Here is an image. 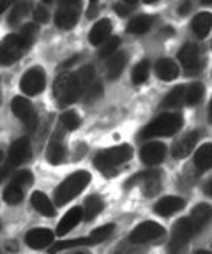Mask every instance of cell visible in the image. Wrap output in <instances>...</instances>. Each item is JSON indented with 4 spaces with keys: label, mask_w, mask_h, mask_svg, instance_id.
Returning a JSON list of instances; mask_svg holds the SVG:
<instances>
[{
    "label": "cell",
    "mask_w": 212,
    "mask_h": 254,
    "mask_svg": "<svg viewBox=\"0 0 212 254\" xmlns=\"http://www.w3.org/2000/svg\"><path fill=\"white\" fill-rule=\"evenodd\" d=\"M164 228L154 221H145L135 228L129 235V242L131 244H145L148 240H156V238L163 237Z\"/></svg>",
    "instance_id": "cell-8"
},
{
    "label": "cell",
    "mask_w": 212,
    "mask_h": 254,
    "mask_svg": "<svg viewBox=\"0 0 212 254\" xmlns=\"http://www.w3.org/2000/svg\"><path fill=\"white\" fill-rule=\"evenodd\" d=\"M140 157L143 161V164H147V166H157L166 157V147L159 141H150L141 147Z\"/></svg>",
    "instance_id": "cell-11"
},
{
    "label": "cell",
    "mask_w": 212,
    "mask_h": 254,
    "mask_svg": "<svg viewBox=\"0 0 212 254\" xmlns=\"http://www.w3.org/2000/svg\"><path fill=\"white\" fill-rule=\"evenodd\" d=\"M119 44H120L119 37H115V36L108 37V39H106L103 44H101L99 55L103 57V59H106V57H112L113 53H117V50H119Z\"/></svg>",
    "instance_id": "cell-36"
},
{
    "label": "cell",
    "mask_w": 212,
    "mask_h": 254,
    "mask_svg": "<svg viewBox=\"0 0 212 254\" xmlns=\"http://www.w3.org/2000/svg\"><path fill=\"white\" fill-rule=\"evenodd\" d=\"M43 2H52V0H43Z\"/></svg>",
    "instance_id": "cell-54"
},
{
    "label": "cell",
    "mask_w": 212,
    "mask_h": 254,
    "mask_svg": "<svg viewBox=\"0 0 212 254\" xmlns=\"http://www.w3.org/2000/svg\"><path fill=\"white\" fill-rule=\"evenodd\" d=\"M184 199L179 198V196H164V198H161L159 201L154 205V212H156L157 215H163V217H170V215H173L175 212L182 210L184 208Z\"/></svg>",
    "instance_id": "cell-14"
},
{
    "label": "cell",
    "mask_w": 212,
    "mask_h": 254,
    "mask_svg": "<svg viewBox=\"0 0 212 254\" xmlns=\"http://www.w3.org/2000/svg\"><path fill=\"white\" fill-rule=\"evenodd\" d=\"M20 34L28 44H32L34 41H36V37H37V27L34 23L23 25V27H21V30H20Z\"/></svg>",
    "instance_id": "cell-39"
},
{
    "label": "cell",
    "mask_w": 212,
    "mask_h": 254,
    "mask_svg": "<svg viewBox=\"0 0 212 254\" xmlns=\"http://www.w3.org/2000/svg\"><path fill=\"white\" fill-rule=\"evenodd\" d=\"M122 2H126V4H129V5H135L138 0H122Z\"/></svg>",
    "instance_id": "cell-50"
},
{
    "label": "cell",
    "mask_w": 212,
    "mask_h": 254,
    "mask_svg": "<svg viewBox=\"0 0 212 254\" xmlns=\"http://www.w3.org/2000/svg\"><path fill=\"white\" fill-rule=\"evenodd\" d=\"M195 254H211V253H207V251H196Z\"/></svg>",
    "instance_id": "cell-52"
},
{
    "label": "cell",
    "mask_w": 212,
    "mask_h": 254,
    "mask_svg": "<svg viewBox=\"0 0 212 254\" xmlns=\"http://www.w3.org/2000/svg\"><path fill=\"white\" fill-rule=\"evenodd\" d=\"M34 18H36L37 23H46L50 20V14L43 5H37V7H34Z\"/></svg>",
    "instance_id": "cell-40"
},
{
    "label": "cell",
    "mask_w": 212,
    "mask_h": 254,
    "mask_svg": "<svg viewBox=\"0 0 212 254\" xmlns=\"http://www.w3.org/2000/svg\"><path fill=\"white\" fill-rule=\"evenodd\" d=\"M30 201H32L34 208H36L41 215H44V217H53V215H55V206H53V203L50 201L48 196L44 194V192H41V190L34 192Z\"/></svg>",
    "instance_id": "cell-22"
},
{
    "label": "cell",
    "mask_w": 212,
    "mask_h": 254,
    "mask_svg": "<svg viewBox=\"0 0 212 254\" xmlns=\"http://www.w3.org/2000/svg\"><path fill=\"white\" fill-rule=\"evenodd\" d=\"M94 81V67L85 65L74 72H62L55 79L53 94L60 106H68L78 101L88 88L92 87Z\"/></svg>",
    "instance_id": "cell-1"
},
{
    "label": "cell",
    "mask_w": 212,
    "mask_h": 254,
    "mask_svg": "<svg viewBox=\"0 0 212 254\" xmlns=\"http://www.w3.org/2000/svg\"><path fill=\"white\" fill-rule=\"evenodd\" d=\"M202 99H204V87H202L200 83H193L186 88L184 101L189 104V106H196Z\"/></svg>",
    "instance_id": "cell-32"
},
{
    "label": "cell",
    "mask_w": 212,
    "mask_h": 254,
    "mask_svg": "<svg viewBox=\"0 0 212 254\" xmlns=\"http://www.w3.org/2000/svg\"><path fill=\"white\" fill-rule=\"evenodd\" d=\"M209 120L212 124V101H211V106H209Z\"/></svg>",
    "instance_id": "cell-49"
},
{
    "label": "cell",
    "mask_w": 212,
    "mask_h": 254,
    "mask_svg": "<svg viewBox=\"0 0 212 254\" xmlns=\"http://www.w3.org/2000/svg\"><path fill=\"white\" fill-rule=\"evenodd\" d=\"M2 168H5L4 166V152L0 150V170H2Z\"/></svg>",
    "instance_id": "cell-48"
},
{
    "label": "cell",
    "mask_w": 212,
    "mask_h": 254,
    "mask_svg": "<svg viewBox=\"0 0 212 254\" xmlns=\"http://www.w3.org/2000/svg\"><path fill=\"white\" fill-rule=\"evenodd\" d=\"M20 87L23 90V94L27 95H37L44 90L46 87V76H44L43 69L41 67H32L28 69L23 74L20 81Z\"/></svg>",
    "instance_id": "cell-9"
},
{
    "label": "cell",
    "mask_w": 212,
    "mask_h": 254,
    "mask_svg": "<svg viewBox=\"0 0 212 254\" xmlns=\"http://www.w3.org/2000/svg\"><path fill=\"white\" fill-rule=\"evenodd\" d=\"M202 4H212V0H202Z\"/></svg>",
    "instance_id": "cell-53"
},
{
    "label": "cell",
    "mask_w": 212,
    "mask_h": 254,
    "mask_svg": "<svg viewBox=\"0 0 212 254\" xmlns=\"http://www.w3.org/2000/svg\"><path fill=\"white\" fill-rule=\"evenodd\" d=\"M32 173L30 171H25V170H21V171H18L14 177H12V180H11V184H14V186H18L20 189H23V187H28L30 184H32Z\"/></svg>",
    "instance_id": "cell-37"
},
{
    "label": "cell",
    "mask_w": 212,
    "mask_h": 254,
    "mask_svg": "<svg viewBox=\"0 0 212 254\" xmlns=\"http://www.w3.org/2000/svg\"><path fill=\"white\" fill-rule=\"evenodd\" d=\"M83 219V208L80 206H72L71 210L66 212V215L60 219L59 226H57V235L59 237H64L71 230H74V226H78V222Z\"/></svg>",
    "instance_id": "cell-16"
},
{
    "label": "cell",
    "mask_w": 212,
    "mask_h": 254,
    "mask_svg": "<svg viewBox=\"0 0 212 254\" xmlns=\"http://www.w3.org/2000/svg\"><path fill=\"white\" fill-rule=\"evenodd\" d=\"M152 27V18L147 14H140L133 18L131 21L128 23V32L129 34H136V36H140V34H145L148 32V28Z\"/></svg>",
    "instance_id": "cell-29"
},
{
    "label": "cell",
    "mask_w": 212,
    "mask_h": 254,
    "mask_svg": "<svg viewBox=\"0 0 212 254\" xmlns=\"http://www.w3.org/2000/svg\"><path fill=\"white\" fill-rule=\"evenodd\" d=\"M196 143H198V132L193 131V132H188V134H184L182 138L179 139V141L173 145L172 148V155L175 159H184L188 157L189 154H191V150L196 147Z\"/></svg>",
    "instance_id": "cell-18"
},
{
    "label": "cell",
    "mask_w": 212,
    "mask_h": 254,
    "mask_svg": "<svg viewBox=\"0 0 212 254\" xmlns=\"http://www.w3.org/2000/svg\"><path fill=\"white\" fill-rule=\"evenodd\" d=\"M34 9V4L30 0H18L16 4L12 5L11 9V14H9V23L11 25H16L21 21V18L28 14V12Z\"/></svg>",
    "instance_id": "cell-27"
},
{
    "label": "cell",
    "mask_w": 212,
    "mask_h": 254,
    "mask_svg": "<svg viewBox=\"0 0 212 254\" xmlns=\"http://www.w3.org/2000/svg\"><path fill=\"white\" fill-rule=\"evenodd\" d=\"M60 124H62V127H66L68 131H74V129L80 127L81 120L74 111H66V113H62V117H60Z\"/></svg>",
    "instance_id": "cell-35"
},
{
    "label": "cell",
    "mask_w": 212,
    "mask_h": 254,
    "mask_svg": "<svg viewBox=\"0 0 212 254\" xmlns=\"http://www.w3.org/2000/svg\"><path fill=\"white\" fill-rule=\"evenodd\" d=\"M193 32L196 34V37L204 39L212 28V14L211 12H200L193 18Z\"/></svg>",
    "instance_id": "cell-24"
},
{
    "label": "cell",
    "mask_w": 212,
    "mask_h": 254,
    "mask_svg": "<svg viewBox=\"0 0 212 254\" xmlns=\"http://www.w3.org/2000/svg\"><path fill=\"white\" fill-rule=\"evenodd\" d=\"M196 233H198V231L195 230V226H193L188 217H182L180 221H177V224L173 226V235L168 246L170 254L182 253L184 247L188 246V242L191 240V237H195Z\"/></svg>",
    "instance_id": "cell-6"
},
{
    "label": "cell",
    "mask_w": 212,
    "mask_h": 254,
    "mask_svg": "<svg viewBox=\"0 0 212 254\" xmlns=\"http://www.w3.org/2000/svg\"><path fill=\"white\" fill-rule=\"evenodd\" d=\"M110 34H112V21L110 20H99L88 32V41L94 44V46H99L104 41L108 39Z\"/></svg>",
    "instance_id": "cell-19"
},
{
    "label": "cell",
    "mask_w": 212,
    "mask_h": 254,
    "mask_svg": "<svg viewBox=\"0 0 212 254\" xmlns=\"http://www.w3.org/2000/svg\"><path fill=\"white\" fill-rule=\"evenodd\" d=\"M81 246H97V242L92 238V235L81 238H74V240H68V242H57L55 246L50 247V254H57L59 251L72 249V247H81Z\"/></svg>",
    "instance_id": "cell-26"
},
{
    "label": "cell",
    "mask_w": 212,
    "mask_h": 254,
    "mask_svg": "<svg viewBox=\"0 0 212 254\" xmlns=\"http://www.w3.org/2000/svg\"><path fill=\"white\" fill-rule=\"evenodd\" d=\"M88 182H90V175L87 171H76V173L69 175L55 190L57 205H64V203L74 199L88 186Z\"/></svg>",
    "instance_id": "cell-4"
},
{
    "label": "cell",
    "mask_w": 212,
    "mask_h": 254,
    "mask_svg": "<svg viewBox=\"0 0 212 254\" xmlns=\"http://www.w3.org/2000/svg\"><path fill=\"white\" fill-rule=\"evenodd\" d=\"M9 5H11V0H0V14H2Z\"/></svg>",
    "instance_id": "cell-44"
},
{
    "label": "cell",
    "mask_w": 212,
    "mask_h": 254,
    "mask_svg": "<svg viewBox=\"0 0 212 254\" xmlns=\"http://www.w3.org/2000/svg\"><path fill=\"white\" fill-rule=\"evenodd\" d=\"M131 9H133V5L126 4V2H120V4L115 5V11L119 12L120 16H128L129 12H131Z\"/></svg>",
    "instance_id": "cell-42"
},
{
    "label": "cell",
    "mask_w": 212,
    "mask_h": 254,
    "mask_svg": "<svg viewBox=\"0 0 212 254\" xmlns=\"http://www.w3.org/2000/svg\"><path fill=\"white\" fill-rule=\"evenodd\" d=\"M11 108H12V113L16 115V119H20L28 129H34L37 126V115H36V110H34L32 103L21 95L14 97L11 103Z\"/></svg>",
    "instance_id": "cell-10"
},
{
    "label": "cell",
    "mask_w": 212,
    "mask_h": 254,
    "mask_svg": "<svg viewBox=\"0 0 212 254\" xmlns=\"http://www.w3.org/2000/svg\"><path fill=\"white\" fill-rule=\"evenodd\" d=\"M117 254H141V251L135 249V247H128V246H124V247H120V249L117 251Z\"/></svg>",
    "instance_id": "cell-43"
},
{
    "label": "cell",
    "mask_w": 212,
    "mask_h": 254,
    "mask_svg": "<svg viewBox=\"0 0 212 254\" xmlns=\"http://www.w3.org/2000/svg\"><path fill=\"white\" fill-rule=\"evenodd\" d=\"M156 74L163 81H172L179 76V67L177 64L170 59H161L156 62Z\"/></svg>",
    "instance_id": "cell-23"
},
{
    "label": "cell",
    "mask_w": 212,
    "mask_h": 254,
    "mask_svg": "<svg viewBox=\"0 0 212 254\" xmlns=\"http://www.w3.org/2000/svg\"><path fill=\"white\" fill-rule=\"evenodd\" d=\"M184 95H186L184 87H175L168 95H166V97H164L163 106L164 108H177L182 101H184Z\"/></svg>",
    "instance_id": "cell-33"
},
{
    "label": "cell",
    "mask_w": 212,
    "mask_h": 254,
    "mask_svg": "<svg viewBox=\"0 0 212 254\" xmlns=\"http://www.w3.org/2000/svg\"><path fill=\"white\" fill-rule=\"evenodd\" d=\"M32 44L21 37V34H11L0 43V65H11L27 52Z\"/></svg>",
    "instance_id": "cell-5"
},
{
    "label": "cell",
    "mask_w": 212,
    "mask_h": 254,
    "mask_svg": "<svg viewBox=\"0 0 212 254\" xmlns=\"http://www.w3.org/2000/svg\"><path fill=\"white\" fill-rule=\"evenodd\" d=\"M133 157V148L129 145H119V147L106 148L101 150L94 157V164L101 173H110L115 168H119L120 164L128 163L129 159Z\"/></svg>",
    "instance_id": "cell-3"
},
{
    "label": "cell",
    "mask_w": 212,
    "mask_h": 254,
    "mask_svg": "<svg viewBox=\"0 0 212 254\" xmlns=\"http://www.w3.org/2000/svg\"><path fill=\"white\" fill-rule=\"evenodd\" d=\"M92 2H97V0H92Z\"/></svg>",
    "instance_id": "cell-55"
},
{
    "label": "cell",
    "mask_w": 212,
    "mask_h": 254,
    "mask_svg": "<svg viewBox=\"0 0 212 254\" xmlns=\"http://www.w3.org/2000/svg\"><path fill=\"white\" fill-rule=\"evenodd\" d=\"M30 157V141L27 138H20L16 141H12L11 148H9V164L11 166H21L23 163H27Z\"/></svg>",
    "instance_id": "cell-13"
},
{
    "label": "cell",
    "mask_w": 212,
    "mask_h": 254,
    "mask_svg": "<svg viewBox=\"0 0 212 254\" xmlns=\"http://www.w3.org/2000/svg\"><path fill=\"white\" fill-rule=\"evenodd\" d=\"M184 124V119L180 113H164L154 119L141 131V138L150 139V138H161V136H173Z\"/></svg>",
    "instance_id": "cell-2"
},
{
    "label": "cell",
    "mask_w": 212,
    "mask_h": 254,
    "mask_svg": "<svg viewBox=\"0 0 212 254\" xmlns=\"http://www.w3.org/2000/svg\"><path fill=\"white\" fill-rule=\"evenodd\" d=\"M133 186H140L145 196L157 194L161 189V173L157 170H147V171H143V173L135 175V177L129 179L128 184H126L128 189Z\"/></svg>",
    "instance_id": "cell-7"
},
{
    "label": "cell",
    "mask_w": 212,
    "mask_h": 254,
    "mask_svg": "<svg viewBox=\"0 0 212 254\" xmlns=\"http://www.w3.org/2000/svg\"><path fill=\"white\" fill-rule=\"evenodd\" d=\"M4 199L9 205H18V203L23 199V189H20L18 186L11 184V186H7V189L4 190Z\"/></svg>",
    "instance_id": "cell-34"
},
{
    "label": "cell",
    "mask_w": 212,
    "mask_h": 254,
    "mask_svg": "<svg viewBox=\"0 0 212 254\" xmlns=\"http://www.w3.org/2000/svg\"><path fill=\"white\" fill-rule=\"evenodd\" d=\"M60 4H69V5H80V0H60Z\"/></svg>",
    "instance_id": "cell-46"
},
{
    "label": "cell",
    "mask_w": 212,
    "mask_h": 254,
    "mask_svg": "<svg viewBox=\"0 0 212 254\" xmlns=\"http://www.w3.org/2000/svg\"><path fill=\"white\" fill-rule=\"evenodd\" d=\"M104 208V201L99 198V196H90V198L85 201V206H83V219L85 221H92L96 219L97 215L103 212Z\"/></svg>",
    "instance_id": "cell-28"
},
{
    "label": "cell",
    "mask_w": 212,
    "mask_h": 254,
    "mask_svg": "<svg viewBox=\"0 0 212 254\" xmlns=\"http://www.w3.org/2000/svg\"><path fill=\"white\" fill-rule=\"evenodd\" d=\"M191 9H193L191 0H182V2H180V5H179V14L180 16L189 14V12H191Z\"/></svg>",
    "instance_id": "cell-41"
},
{
    "label": "cell",
    "mask_w": 212,
    "mask_h": 254,
    "mask_svg": "<svg viewBox=\"0 0 212 254\" xmlns=\"http://www.w3.org/2000/svg\"><path fill=\"white\" fill-rule=\"evenodd\" d=\"M205 194L211 196V198H212V180H209L207 186H205Z\"/></svg>",
    "instance_id": "cell-45"
},
{
    "label": "cell",
    "mask_w": 212,
    "mask_h": 254,
    "mask_svg": "<svg viewBox=\"0 0 212 254\" xmlns=\"http://www.w3.org/2000/svg\"><path fill=\"white\" fill-rule=\"evenodd\" d=\"M143 2H145V4H156L157 0H143Z\"/></svg>",
    "instance_id": "cell-51"
},
{
    "label": "cell",
    "mask_w": 212,
    "mask_h": 254,
    "mask_svg": "<svg viewBox=\"0 0 212 254\" xmlns=\"http://www.w3.org/2000/svg\"><path fill=\"white\" fill-rule=\"evenodd\" d=\"M46 159H48V163H52V164L64 163L66 147L59 141V139H53V141H50L48 148H46Z\"/></svg>",
    "instance_id": "cell-30"
},
{
    "label": "cell",
    "mask_w": 212,
    "mask_h": 254,
    "mask_svg": "<svg viewBox=\"0 0 212 254\" xmlns=\"http://www.w3.org/2000/svg\"><path fill=\"white\" fill-rule=\"evenodd\" d=\"M195 166L198 171H207L212 168V143H205L195 154Z\"/></svg>",
    "instance_id": "cell-25"
},
{
    "label": "cell",
    "mask_w": 212,
    "mask_h": 254,
    "mask_svg": "<svg viewBox=\"0 0 212 254\" xmlns=\"http://www.w3.org/2000/svg\"><path fill=\"white\" fill-rule=\"evenodd\" d=\"M78 16H80V5L60 4L59 11L55 14V23L59 28L69 30L78 23Z\"/></svg>",
    "instance_id": "cell-12"
},
{
    "label": "cell",
    "mask_w": 212,
    "mask_h": 254,
    "mask_svg": "<svg viewBox=\"0 0 212 254\" xmlns=\"http://www.w3.org/2000/svg\"><path fill=\"white\" fill-rule=\"evenodd\" d=\"M52 242H53V233L50 230H43V228L28 231L27 237H25V244L30 249H44V247H48Z\"/></svg>",
    "instance_id": "cell-17"
},
{
    "label": "cell",
    "mask_w": 212,
    "mask_h": 254,
    "mask_svg": "<svg viewBox=\"0 0 212 254\" xmlns=\"http://www.w3.org/2000/svg\"><path fill=\"white\" fill-rule=\"evenodd\" d=\"M126 64H128V53L126 52H117L112 57H108V64H106V74L110 79H115L122 74Z\"/></svg>",
    "instance_id": "cell-20"
},
{
    "label": "cell",
    "mask_w": 212,
    "mask_h": 254,
    "mask_svg": "<svg viewBox=\"0 0 212 254\" xmlns=\"http://www.w3.org/2000/svg\"><path fill=\"white\" fill-rule=\"evenodd\" d=\"M188 219L191 221V224L195 226V230L200 231L202 228H204L205 224H207V222L212 219V206L205 205V203H202V205H196Z\"/></svg>",
    "instance_id": "cell-21"
},
{
    "label": "cell",
    "mask_w": 212,
    "mask_h": 254,
    "mask_svg": "<svg viewBox=\"0 0 212 254\" xmlns=\"http://www.w3.org/2000/svg\"><path fill=\"white\" fill-rule=\"evenodd\" d=\"M5 175H7V170H5V168H2V170H0V184H2V180L5 179Z\"/></svg>",
    "instance_id": "cell-47"
},
{
    "label": "cell",
    "mask_w": 212,
    "mask_h": 254,
    "mask_svg": "<svg viewBox=\"0 0 212 254\" xmlns=\"http://www.w3.org/2000/svg\"><path fill=\"white\" fill-rule=\"evenodd\" d=\"M148 71H150V64H148L147 60H141V62L136 64L135 69H133V74H131L133 83H136V85L145 83L148 78Z\"/></svg>",
    "instance_id": "cell-31"
},
{
    "label": "cell",
    "mask_w": 212,
    "mask_h": 254,
    "mask_svg": "<svg viewBox=\"0 0 212 254\" xmlns=\"http://www.w3.org/2000/svg\"><path fill=\"white\" fill-rule=\"evenodd\" d=\"M113 228H115V226H113V224H106V226L96 228V230H94L90 235H92V238H94V240H96L97 244H101V242H103V240H106V238H108L110 235L113 233Z\"/></svg>",
    "instance_id": "cell-38"
},
{
    "label": "cell",
    "mask_w": 212,
    "mask_h": 254,
    "mask_svg": "<svg viewBox=\"0 0 212 254\" xmlns=\"http://www.w3.org/2000/svg\"><path fill=\"white\" fill-rule=\"evenodd\" d=\"M179 60L189 72H196V69L200 67V52H198V46L191 43L182 46L179 52Z\"/></svg>",
    "instance_id": "cell-15"
}]
</instances>
